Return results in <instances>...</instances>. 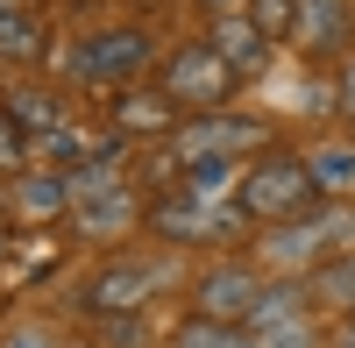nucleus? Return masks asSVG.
Segmentation results:
<instances>
[{
  "label": "nucleus",
  "instance_id": "obj_5",
  "mask_svg": "<svg viewBox=\"0 0 355 348\" xmlns=\"http://www.w3.org/2000/svg\"><path fill=\"white\" fill-rule=\"evenodd\" d=\"M157 85L171 93V107L178 114H214V107H227L234 100V64L206 43V36H192V43H178V50H164V71H157Z\"/></svg>",
  "mask_w": 355,
  "mask_h": 348
},
{
  "label": "nucleus",
  "instance_id": "obj_1",
  "mask_svg": "<svg viewBox=\"0 0 355 348\" xmlns=\"http://www.w3.org/2000/svg\"><path fill=\"white\" fill-rule=\"evenodd\" d=\"M234 207L249 214V227H284L320 207V185H313V164L291 157V150H256L242 164V178H234Z\"/></svg>",
  "mask_w": 355,
  "mask_h": 348
},
{
  "label": "nucleus",
  "instance_id": "obj_25",
  "mask_svg": "<svg viewBox=\"0 0 355 348\" xmlns=\"http://www.w3.org/2000/svg\"><path fill=\"white\" fill-rule=\"evenodd\" d=\"M0 8H36V0H0Z\"/></svg>",
  "mask_w": 355,
  "mask_h": 348
},
{
  "label": "nucleus",
  "instance_id": "obj_15",
  "mask_svg": "<svg viewBox=\"0 0 355 348\" xmlns=\"http://www.w3.org/2000/svg\"><path fill=\"white\" fill-rule=\"evenodd\" d=\"M306 164H313L320 199H348L355 192V142H320V150H306Z\"/></svg>",
  "mask_w": 355,
  "mask_h": 348
},
{
  "label": "nucleus",
  "instance_id": "obj_6",
  "mask_svg": "<svg viewBox=\"0 0 355 348\" xmlns=\"http://www.w3.org/2000/svg\"><path fill=\"white\" fill-rule=\"evenodd\" d=\"M171 142H178V164H185V157H256V150H270L263 121L227 114V107H214V114H185V121L171 128Z\"/></svg>",
  "mask_w": 355,
  "mask_h": 348
},
{
  "label": "nucleus",
  "instance_id": "obj_18",
  "mask_svg": "<svg viewBox=\"0 0 355 348\" xmlns=\"http://www.w3.org/2000/svg\"><path fill=\"white\" fill-rule=\"evenodd\" d=\"M21 171H28V128L15 121L8 107H0V185H8V178H21Z\"/></svg>",
  "mask_w": 355,
  "mask_h": 348
},
{
  "label": "nucleus",
  "instance_id": "obj_2",
  "mask_svg": "<svg viewBox=\"0 0 355 348\" xmlns=\"http://www.w3.org/2000/svg\"><path fill=\"white\" fill-rule=\"evenodd\" d=\"M150 57H157V36L142 21H114V28H93L78 36L71 57H64V78L85 85V93H121V85H142L150 78Z\"/></svg>",
  "mask_w": 355,
  "mask_h": 348
},
{
  "label": "nucleus",
  "instance_id": "obj_14",
  "mask_svg": "<svg viewBox=\"0 0 355 348\" xmlns=\"http://www.w3.org/2000/svg\"><path fill=\"white\" fill-rule=\"evenodd\" d=\"M50 50V28L36 21V8H0V57L8 64H36Z\"/></svg>",
  "mask_w": 355,
  "mask_h": 348
},
{
  "label": "nucleus",
  "instance_id": "obj_26",
  "mask_svg": "<svg viewBox=\"0 0 355 348\" xmlns=\"http://www.w3.org/2000/svg\"><path fill=\"white\" fill-rule=\"evenodd\" d=\"M348 320H355V313H348Z\"/></svg>",
  "mask_w": 355,
  "mask_h": 348
},
{
  "label": "nucleus",
  "instance_id": "obj_10",
  "mask_svg": "<svg viewBox=\"0 0 355 348\" xmlns=\"http://www.w3.org/2000/svg\"><path fill=\"white\" fill-rule=\"evenodd\" d=\"M291 43H299L306 57H348V50H355V15H348V0H299Z\"/></svg>",
  "mask_w": 355,
  "mask_h": 348
},
{
  "label": "nucleus",
  "instance_id": "obj_22",
  "mask_svg": "<svg viewBox=\"0 0 355 348\" xmlns=\"http://www.w3.org/2000/svg\"><path fill=\"white\" fill-rule=\"evenodd\" d=\"M206 21H227V15H249V0H199Z\"/></svg>",
  "mask_w": 355,
  "mask_h": 348
},
{
  "label": "nucleus",
  "instance_id": "obj_7",
  "mask_svg": "<svg viewBox=\"0 0 355 348\" xmlns=\"http://www.w3.org/2000/svg\"><path fill=\"white\" fill-rule=\"evenodd\" d=\"M263 263H242V256H220V263H206L199 277H192V306L206 313V320H242L249 327V313H256V299H263Z\"/></svg>",
  "mask_w": 355,
  "mask_h": 348
},
{
  "label": "nucleus",
  "instance_id": "obj_17",
  "mask_svg": "<svg viewBox=\"0 0 355 348\" xmlns=\"http://www.w3.org/2000/svg\"><path fill=\"white\" fill-rule=\"evenodd\" d=\"M171 348H256V334L242 320H206V313H199V320H185L171 334Z\"/></svg>",
  "mask_w": 355,
  "mask_h": 348
},
{
  "label": "nucleus",
  "instance_id": "obj_23",
  "mask_svg": "<svg viewBox=\"0 0 355 348\" xmlns=\"http://www.w3.org/2000/svg\"><path fill=\"white\" fill-rule=\"evenodd\" d=\"M0 249H8V207H0Z\"/></svg>",
  "mask_w": 355,
  "mask_h": 348
},
{
  "label": "nucleus",
  "instance_id": "obj_21",
  "mask_svg": "<svg viewBox=\"0 0 355 348\" xmlns=\"http://www.w3.org/2000/svg\"><path fill=\"white\" fill-rule=\"evenodd\" d=\"M334 107H341L348 121H355V50L341 57V78H334Z\"/></svg>",
  "mask_w": 355,
  "mask_h": 348
},
{
  "label": "nucleus",
  "instance_id": "obj_4",
  "mask_svg": "<svg viewBox=\"0 0 355 348\" xmlns=\"http://www.w3.org/2000/svg\"><path fill=\"white\" fill-rule=\"evenodd\" d=\"M64 178H71V220H64V227H78L85 242H114V235H128V227H142V199L114 178L107 157L71 164Z\"/></svg>",
  "mask_w": 355,
  "mask_h": 348
},
{
  "label": "nucleus",
  "instance_id": "obj_12",
  "mask_svg": "<svg viewBox=\"0 0 355 348\" xmlns=\"http://www.w3.org/2000/svg\"><path fill=\"white\" fill-rule=\"evenodd\" d=\"M206 43H214L227 64H234V78H263L270 71V50H277V36H263V28L249 21V15H227V21H206Z\"/></svg>",
  "mask_w": 355,
  "mask_h": 348
},
{
  "label": "nucleus",
  "instance_id": "obj_9",
  "mask_svg": "<svg viewBox=\"0 0 355 348\" xmlns=\"http://www.w3.org/2000/svg\"><path fill=\"white\" fill-rule=\"evenodd\" d=\"M0 207H8L15 227H64L71 220V178H64V171H36V164H28L21 178L0 185Z\"/></svg>",
  "mask_w": 355,
  "mask_h": 348
},
{
  "label": "nucleus",
  "instance_id": "obj_13",
  "mask_svg": "<svg viewBox=\"0 0 355 348\" xmlns=\"http://www.w3.org/2000/svg\"><path fill=\"white\" fill-rule=\"evenodd\" d=\"M306 292H313V306H327V313H355V249L320 256V263L306 270Z\"/></svg>",
  "mask_w": 355,
  "mask_h": 348
},
{
  "label": "nucleus",
  "instance_id": "obj_3",
  "mask_svg": "<svg viewBox=\"0 0 355 348\" xmlns=\"http://www.w3.org/2000/svg\"><path fill=\"white\" fill-rule=\"evenodd\" d=\"M142 227H150L157 242H171V249H199V242H234L249 227V214L234 207H220V199H206V192H185V185H164L150 207H142Z\"/></svg>",
  "mask_w": 355,
  "mask_h": 348
},
{
  "label": "nucleus",
  "instance_id": "obj_24",
  "mask_svg": "<svg viewBox=\"0 0 355 348\" xmlns=\"http://www.w3.org/2000/svg\"><path fill=\"white\" fill-rule=\"evenodd\" d=\"M341 348H355V320H348V334H341Z\"/></svg>",
  "mask_w": 355,
  "mask_h": 348
},
{
  "label": "nucleus",
  "instance_id": "obj_20",
  "mask_svg": "<svg viewBox=\"0 0 355 348\" xmlns=\"http://www.w3.org/2000/svg\"><path fill=\"white\" fill-rule=\"evenodd\" d=\"M0 348H64L50 327H15V334H0Z\"/></svg>",
  "mask_w": 355,
  "mask_h": 348
},
{
  "label": "nucleus",
  "instance_id": "obj_8",
  "mask_svg": "<svg viewBox=\"0 0 355 348\" xmlns=\"http://www.w3.org/2000/svg\"><path fill=\"white\" fill-rule=\"evenodd\" d=\"M164 270L150 263V256H114V263H100L93 277H85V313L93 320H107V313H142L164 284Z\"/></svg>",
  "mask_w": 355,
  "mask_h": 348
},
{
  "label": "nucleus",
  "instance_id": "obj_16",
  "mask_svg": "<svg viewBox=\"0 0 355 348\" xmlns=\"http://www.w3.org/2000/svg\"><path fill=\"white\" fill-rule=\"evenodd\" d=\"M0 107H8L15 121L28 128V142H36V135H57V128H64V107H57V93H43V85H15V93L0 100Z\"/></svg>",
  "mask_w": 355,
  "mask_h": 348
},
{
  "label": "nucleus",
  "instance_id": "obj_11",
  "mask_svg": "<svg viewBox=\"0 0 355 348\" xmlns=\"http://www.w3.org/2000/svg\"><path fill=\"white\" fill-rule=\"evenodd\" d=\"M107 121H114V135L128 142V135H171L178 121H185V114L171 107V93H164V85H121Z\"/></svg>",
  "mask_w": 355,
  "mask_h": 348
},
{
  "label": "nucleus",
  "instance_id": "obj_19",
  "mask_svg": "<svg viewBox=\"0 0 355 348\" xmlns=\"http://www.w3.org/2000/svg\"><path fill=\"white\" fill-rule=\"evenodd\" d=\"M249 21L263 28V36H291V21H299V0H249Z\"/></svg>",
  "mask_w": 355,
  "mask_h": 348
}]
</instances>
